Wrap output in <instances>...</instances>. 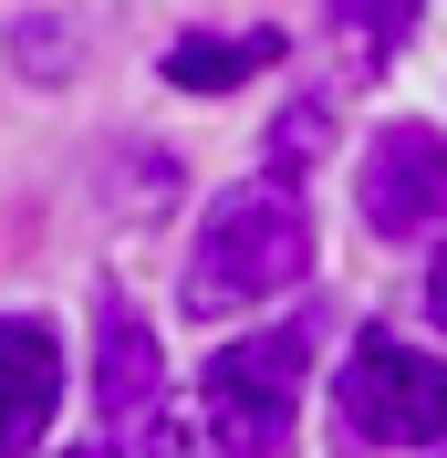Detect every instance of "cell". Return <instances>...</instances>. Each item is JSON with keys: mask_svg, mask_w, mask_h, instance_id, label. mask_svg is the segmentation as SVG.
<instances>
[{"mask_svg": "<svg viewBox=\"0 0 447 458\" xmlns=\"http://www.w3.org/2000/svg\"><path fill=\"white\" fill-rule=\"evenodd\" d=\"M426 313H437V323H447V250H437V260H426Z\"/></svg>", "mask_w": 447, "mask_h": 458, "instance_id": "obj_10", "label": "cell"}, {"mask_svg": "<svg viewBox=\"0 0 447 458\" xmlns=\"http://www.w3.org/2000/svg\"><path fill=\"white\" fill-rule=\"evenodd\" d=\"M354 199H364V219L385 240L437 229L447 219V125H385L364 146V167H354Z\"/></svg>", "mask_w": 447, "mask_h": 458, "instance_id": "obj_4", "label": "cell"}, {"mask_svg": "<svg viewBox=\"0 0 447 458\" xmlns=\"http://www.w3.org/2000/svg\"><path fill=\"white\" fill-rule=\"evenodd\" d=\"M302 365H312V323H271L208 354L198 375V428L219 458H281L291 417H302Z\"/></svg>", "mask_w": 447, "mask_h": 458, "instance_id": "obj_2", "label": "cell"}, {"mask_svg": "<svg viewBox=\"0 0 447 458\" xmlns=\"http://www.w3.org/2000/svg\"><path fill=\"white\" fill-rule=\"evenodd\" d=\"M312 136H323V105H291V114L271 125V177H291V167H302V157H312Z\"/></svg>", "mask_w": 447, "mask_h": 458, "instance_id": "obj_9", "label": "cell"}, {"mask_svg": "<svg viewBox=\"0 0 447 458\" xmlns=\"http://www.w3.org/2000/svg\"><path fill=\"white\" fill-rule=\"evenodd\" d=\"M312 271V219L291 199V177H240L208 199L198 219V250H188V313L198 323H229V313H260Z\"/></svg>", "mask_w": 447, "mask_h": 458, "instance_id": "obj_1", "label": "cell"}, {"mask_svg": "<svg viewBox=\"0 0 447 458\" xmlns=\"http://www.w3.org/2000/svg\"><path fill=\"white\" fill-rule=\"evenodd\" d=\"M333 417L364 437V448H437L447 437V365L426 354V344L406 334H354V354H343L333 375Z\"/></svg>", "mask_w": 447, "mask_h": 458, "instance_id": "obj_3", "label": "cell"}, {"mask_svg": "<svg viewBox=\"0 0 447 458\" xmlns=\"http://www.w3.org/2000/svg\"><path fill=\"white\" fill-rule=\"evenodd\" d=\"M63 406V334L31 313H0V458H31Z\"/></svg>", "mask_w": 447, "mask_h": 458, "instance_id": "obj_6", "label": "cell"}, {"mask_svg": "<svg viewBox=\"0 0 447 458\" xmlns=\"http://www.w3.org/2000/svg\"><path fill=\"white\" fill-rule=\"evenodd\" d=\"M271 53H281V31H188V42H167V84L177 94H229Z\"/></svg>", "mask_w": 447, "mask_h": 458, "instance_id": "obj_7", "label": "cell"}, {"mask_svg": "<svg viewBox=\"0 0 447 458\" xmlns=\"http://www.w3.org/2000/svg\"><path fill=\"white\" fill-rule=\"evenodd\" d=\"M417 31V0H343V42H354V73H385V53Z\"/></svg>", "mask_w": 447, "mask_h": 458, "instance_id": "obj_8", "label": "cell"}, {"mask_svg": "<svg viewBox=\"0 0 447 458\" xmlns=\"http://www.w3.org/2000/svg\"><path fill=\"white\" fill-rule=\"evenodd\" d=\"M94 396H105V437L167 448V365H156V334L136 323V302L94 313Z\"/></svg>", "mask_w": 447, "mask_h": 458, "instance_id": "obj_5", "label": "cell"}]
</instances>
